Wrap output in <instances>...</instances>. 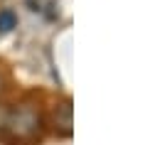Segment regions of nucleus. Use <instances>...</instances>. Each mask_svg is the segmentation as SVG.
Returning <instances> with one entry per match:
<instances>
[{"instance_id": "obj_1", "label": "nucleus", "mask_w": 160, "mask_h": 145, "mask_svg": "<svg viewBox=\"0 0 160 145\" xmlns=\"http://www.w3.org/2000/svg\"><path fill=\"white\" fill-rule=\"evenodd\" d=\"M5 128H10V133H12L15 138H32V135L40 130V116H37L32 108L22 106L18 111H10Z\"/></svg>"}, {"instance_id": "obj_2", "label": "nucleus", "mask_w": 160, "mask_h": 145, "mask_svg": "<svg viewBox=\"0 0 160 145\" xmlns=\"http://www.w3.org/2000/svg\"><path fill=\"white\" fill-rule=\"evenodd\" d=\"M54 123H57V128H59V133H64V135L72 133V106L69 104H62L59 108H57Z\"/></svg>"}, {"instance_id": "obj_4", "label": "nucleus", "mask_w": 160, "mask_h": 145, "mask_svg": "<svg viewBox=\"0 0 160 145\" xmlns=\"http://www.w3.org/2000/svg\"><path fill=\"white\" fill-rule=\"evenodd\" d=\"M15 25H18V17H15L12 10H2L0 12V32H10Z\"/></svg>"}, {"instance_id": "obj_3", "label": "nucleus", "mask_w": 160, "mask_h": 145, "mask_svg": "<svg viewBox=\"0 0 160 145\" xmlns=\"http://www.w3.org/2000/svg\"><path fill=\"white\" fill-rule=\"evenodd\" d=\"M30 5H32V10H37L47 17L57 15V0H30Z\"/></svg>"}, {"instance_id": "obj_5", "label": "nucleus", "mask_w": 160, "mask_h": 145, "mask_svg": "<svg viewBox=\"0 0 160 145\" xmlns=\"http://www.w3.org/2000/svg\"><path fill=\"white\" fill-rule=\"evenodd\" d=\"M8 116H10V111H8L5 106H0V130H2L5 123H8Z\"/></svg>"}]
</instances>
